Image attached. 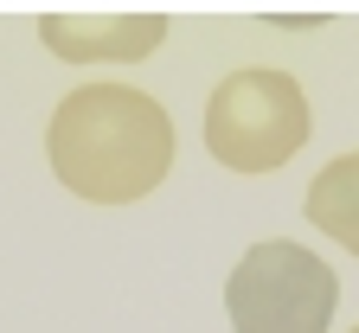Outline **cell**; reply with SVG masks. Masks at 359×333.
I'll return each instance as SVG.
<instances>
[{
    "mask_svg": "<svg viewBox=\"0 0 359 333\" xmlns=\"http://www.w3.org/2000/svg\"><path fill=\"white\" fill-rule=\"evenodd\" d=\"M39 39L71 64H90V58L135 64L167 39V20L161 13H52L39 26Z\"/></svg>",
    "mask_w": 359,
    "mask_h": 333,
    "instance_id": "4",
    "label": "cell"
},
{
    "mask_svg": "<svg viewBox=\"0 0 359 333\" xmlns=\"http://www.w3.org/2000/svg\"><path fill=\"white\" fill-rule=\"evenodd\" d=\"M308 224L327 231L340 250L359 257V154H340L308 186Z\"/></svg>",
    "mask_w": 359,
    "mask_h": 333,
    "instance_id": "5",
    "label": "cell"
},
{
    "mask_svg": "<svg viewBox=\"0 0 359 333\" xmlns=\"http://www.w3.org/2000/svg\"><path fill=\"white\" fill-rule=\"evenodd\" d=\"M353 333H359V327H353Z\"/></svg>",
    "mask_w": 359,
    "mask_h": 333,
    "instance_id": "6",
    "label": "cell"
},
{
    "mask_svg": "<svg viewBox=\"0 0 359 333\" xmlns=\"http://www.w3.org/2000/svg\"><path fill=\"white\" fill-rule=\"evenodd\" d=\"M314 116L289 71H231L205 103V148L231 173H276L302 154Z\"/></svg>",
    "mask_w": 359,
    "mask_h": 333,
    "instance_id": "2",
    "label": "cell"
},
{
    "mask_svg": "<svg viewBox=\"0 0 359 333\" xmlns=\"http://www.w3.org/2000/svg\"><path fill=\"white\" fill-rule=\"evenodd\" d=\"M52 173L90 205H135L173 167V122L148 90L83 83L52 109L45 128Z\"/></svg>",
    "mask_w": 359,
    "mask_h": 333,
    "instance_id": "1",
    "label": "cell"
},
{
    "mask_svg": "<svg viewBox=\"0 0 359 333\" xmlns=\"http://www.w3.org/2000/svg\"><path fill=\"white\" fill-rule=\"evenodd\" d=\"M334 301H340L334 269L289 237L250 244L224 282V308L238 333H327Z\"/></svg>",
    "mask_w": 359,
    "mask_h": 333,
    "instance_id": "3",
    "label": "cell"
}]
</instances>
